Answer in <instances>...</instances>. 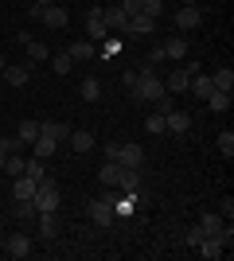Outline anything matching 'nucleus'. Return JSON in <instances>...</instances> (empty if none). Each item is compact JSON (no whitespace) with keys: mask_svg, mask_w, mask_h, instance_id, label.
Instances as JSON below:
<instances>
[{"mask_svg":"<svg viewBox=\"0 0 234 261\" xmlns=\"http://www.w3.org/2000/svg\"><path fill=\"white\" fill-rule=\"evenodd\" d=\"M32 203H35V211H59V203H63V195H59V184L43 175V179L35 184V195H32Z\"/></svg>","mask_w":234,"mask_h":261,"instance_id":"obj_1","label":"nucleus"},{"mask_svg":"<svg viewBox=\"0 0 234 261\" xmlns=\"http://www.w3.org/2000/svg\"><path fill=\"white\" fill-rule=\"evenodd\" d=\"M164 94V78L160 74H145L133 82V101H156Z\"/></svg>","mask_w":234,"mask_h":261,"instance_id":"obj_2","label":"nucleus"},{"mask_svg":"<svg viewBox=\"0 0 234 261\" xmlns=\"http://www.w3.org/2000/svg\"><path fill=\"white\" fill-rule=\"evenodd\" d=\"M156 32V20L152 16H129V23H125V39H148V35Z\"/></svg>","mask_w":234,"mask_h":261,"instance_id":"obj_3","label":"nucleus"},{"mask_svg":"<svg viewBox=\"0 0 234 261\" xmlns=\"http://www.w3.org/2000/svg\"><path fill=\"white\" fill-rule=\"evenodd\" d=\"M160 51H164V59H172V63H184V59H188V35H168L164 43H160Z\"/></svg>","mask_w":234,"mask_h":261,"instance_id":"obj_4","label":"nucleus"},{"mask_svg":"<svg viewBox=\"0 0 234 261\" xmlns=\"http://www.w3.org/2000/svg\"><path fill=\"white\" fill-rule=\"evenodd\" d=\"M4 253H8V257H16V261L32 257V238H28V234H8V242H4Z\"/></svg>","mask_w":234,"mask_h":261,"instance_id":"obj_5","label":"nucleus"},{"mask_svg":"<svg viewBox=\"0 0 234 261\" xmlns=\"http://www.w3.org/2000/svg\"><path fill=\"white\" fill-rule=\"evenodd\" d=\"M0 74H4L8 86H28V78H32V63H8Z\"/></svg>","mask_w":234,"mask_h":261,"instance_id":"obj_6","label":"nucleus"},{"mask_svg":"<svg viewBox=\"0 0 234 261\" xmlns=\"http://www.w3.org/2000/svg\"><path fill=\"white\" fill-rule=\"evenodd\" d=\"M199 23H203L199 4H184V8L176 12V28H179V32H191V28H199Z\"/></svg>","mask_w":234,"mask_h":261,"instance_id":"obj_7","label":"nucleus"},{"mask_svg":"<svg viewBox=\"0 0 234 261\" xmlns=\"http://www.w3.org/2000/svg\"><path fill=\"white\" fill-rule=\"evenodd\" d=\"M106 35H110V28L101 23V8H90L86 12V39L98 43V39H106Z\"/></svg>","mask_w":234,"mask_h":261,"instance_id":"obj_8","label":"nucleus"},{"mask_svg":"<svg viewBox=\"0 0 234 261\" xmlns=\"http://www.w3.org/2000/svg\"><path fill=\"white\" fill-rule=\"evenodd\" d=\"M39 20H43L47 28H67V23H70V12L63 8V4H47V8L39 12Z\"/></svg>","mask_w":234,"mask_h":261,"instance_id":"obj_9","label":"nucleus"},{"mask_svg":"<svg viewBox=\"0 0 234 261\" xmlns=\"http://www.w3.org/2000/svg\"><path fill=\"white\" fill-rule=\"evenodd\" d=\"M101 23H106L110 32H125L129 16H125V8H121V4H110V8H101Z\"/></svg>","mask_w":234,"mask_h":261,"instance_id":"obj_10","label":"nucleus"},{"mask_svg":"<svg viewBox=\"0 0 234 261\" xmlns=\"http://www.w3.org/2000/svg\"><path fill=\"white\" fill-rule=\"evenodd\" d=\"M117 164H121V168H137V172H141V164H145V148H141V144H121Z\"/></svg>","mask_w":234,"mask_h":261,"instance_id":"obj_11","label":"nucleus"},{"mask_svg":"<svg viewBox=\"0 0 234 261\" xmlns=\"http://www.w3.org/2000/svg\"><path fill=\"white\" fill-rule=\"evenodd\" d=\"M164 129L176 133V137H184V133L191 129V113H184V109H172V113H164Z\"/></svg>","mask_w":234,"mask_h":261,"instance_id":"obj_12","label":"nucleus"},{"mask_svg":"<svg viewBox=\"0 0 234 261\" xmlns=\"http://www.w3.org/2000/svg\"><path fill=\"white\" fill-rule=\"evenodd\" d=\"M67 55L74 63H94V59H98V47L90 43V39H74V43L67 47Z\"/></svg>","mask_w":234,"mask_h":261,"instance_id":"obj_13","label":"nucleus"},{"mask_svg":"<svg viewBox=\"0 0 234 261\" xmlns=\"http://www.w3.org/2000/svg\"><path fill=\"white\" fill-rule=\"evenodd\" d=\"M67 141H70V148H74L78 156L94 152V144H98V141H94V133H90V129H74V133H70V137H67Z\"/></svg>","mask_w":234,"mask_h":261,"instance_id":"obj_14","label":"nucleus"},{"mask_svg":"<svg viewBox=\"0 0 234 261\" xmlns=\"http://www.w3.org/2000/svg\"><path fill=\"white\" fill-rule=\"evenodd\" d=\"M188 86H191V74L179 66V70H172V74L164 78V90L168 94H188Z\"/></svg>","mask_w":234,"mask_h":261,"instance_id":"obj_15","label":"nucleus"},{"mask_svg":"<svg viewBox=\"0 0 234 261\" xmlns=\"http://www.w3.org/2000/svg\"><path fill=\"white\" fill-rule=\"evenodd\" d=\"M90 222L106 230L113 222V207H110V203H101V199H94V203H90Z\"/></svg>","mask_w":234,"mask_h":261,"instance_id":"obj_16","label":"nucleus"},{"mask_svg":"<svg viewBox=\"0 0 234 261\" xmlns=\"http://www.w3.org/2000/svg\"><path fill=\"white\" fill-rule=\"evenodd\" d=\"M35 222H39V238H55L59 234V211H39Z\"/></svg>","mask_w":234,"mask_h":261,"instance_id":"obj_17","label":"nucleus"},{"mask_svg":"<svg viewBox=\"0 0 234 261\" xmlns=\"http://www.w3.org/2000/svg\"><path fill=\"white\" fill-rule=\"evenodd\" d=\"M188 90H191V98H195V101H207L215 94V82H211V74H195Z\"/></svg>","mask_w":234,"mask_h":261,"instance_id":"obj_18","label":"nucleus"},{"mask_svg":"<svg viewBox=\"0 0 234 261\" xmlns=\"http://www.w3.org/2000/svg\"><path fill=\"white\" fill-rule=\"evenodd\" d=\"M117 179H121V164H117V160H101L98 184H101V187H117Z\"/></svg>","mask_w":234,"mask_h":261,"instance_id":"obj_19","label":"nucleus"},{"mask_svg":"<svg viewBox=\"0 0 234 261\" xmlns=\"http://www.w3.org/2000/svg\"><path fill=\"white\" fill-rule=\"evenodd\" d=\"M35 195V179L32 175H16L12 179V199H32Z\"/></svg>","mask_w":234,"mask_h":261,"instance_id":"obj_20","label":"nucleus"},{"mask_svg":"<svg viewBox=\"0 0 234 261\" xmlns=\"http://www.w3.org/2000/svg\"><path fill=\"white\" fill-rule=\"evenodd\" d=\"M223 250H226V246H223V238H219V234H207V238H203L199 242V253H203V257H223Z\"/></svg>","mask_w":234,"mask_h":261,"instance_id":"obj_21","label":"nucleus"},{"mask_svg":"<svg viewBox=\"0 0 234 261\" xmlns=\"http://www.w3.org/2000/svg\"><path fill=\"white\" fill-rule=\"evenodd\" d=\"M32 148H35V156L43 160V156H55L59 141H55V137H47V133H39V137H35V141H32Z\"/></svg>","mask_w":234,"mask_h":261,"instance_id":"obj_22","label":"nucleus"},{"mask_svg":"<svg viewBox=\"0 0 234 261\" xmlns=\"http://www.w3.org/2000/svg\"><path fill=\"white\" fill-rule=\"evenodd\" d=\"M117 187H121L125 195H133L137 187H141V172H137V168H121V179H117Z\"/></svg>","mask_w":234,"mask_h":261,"instance_id":"obj_23","label":"nucleus"},{"mask_svg":"<svg viewBox=\"0 0 234 261\" xmlns=\"http://www.w3.org/2000/svg\"><path fill=\"white\" fill-rule=\"evenodd\" d=\"M78 98H82V101H98V98H101V82H98V78H82Z\"/></svg>","mask_w":234,"mask_h":261,"instance_id":"obj_24","label":"nucleus"},{"mask_svg":"<svg viewBox=\"0 0 234 261\" xmlns=\"http://www.w3.org/2000/svg\"><path fill=\"white\" fill-rule=\"evenodd\" d=\"M211 82H215V90H226V94H230L234 90V70L230 66H219V70L211 74Z\"/></svg>","mask_w":234,"mask_h":261,"instance_id":"obj_25","label":"nucleus"},{"mask_svg":"<svg viewBox=\"0 0 234 261\" xmlns=\"http://www.w3.org/2000/svg\"><path fill=\"white\" fill-rule=\"evenodd\" d=\"M39 133L55 137V141H67V137H70V125H63V121H43V125H39Z\"/></svg>","mask_w":234,"mask_h":261,"instance_id":"obj_26","label":"nucleus"},{"mask_svg":"<svg viewBox=\"0 0 234 261\" xmlns=\"http://www.w3.org/2000/svg\"><path fill=\"white\" fill-rule=\"evenodd\" d=\"M230 94H226V90H215L211 98H207V106H211V113H226V109H230Z\"/></svg>","mask_w":234,"mask_h":261,"instance_id":"obj_27","label":"nucleus"},{"mask_svg":"<svg viewBox=\"0 0 234 261\" xmlns=\"http://www.w3.org/2000/svg\"><path fill=\"white\" fill-rule=\"evenodd\" d=\"M70 66H74V59H70L67 51L51 55V70H55V74H70Z\"/></svg>","mask_w":234,"mask_h":261,"instance_id":"obj_28","label":"nucleus"},{"mask_svg":"<svg viewBox=\"0 0 234 261\" xmlns=\"http://www.w3.org/2000/svg\"><path fill=\"white\" fill-rule=\"evenodd\" d=\"M16 137H20L23 144H32L35 137H39V121H20V129H16Z\"/></svg>","mask_w":234,"mask_h":261,"instance_id":"obj_29","label":"nucleus"},{"mask_svg":"<svg viewBox=\"0 0 234 261\" xmlns=\"http://www.w3.org/2000/svg\"><path fill=\"white\" fill-rule=\"evenodd\" d=\"M23 51H28V59H32V63H47V59H51V51H47V43H35V39H32V43H28V47H23Z\"/></svg>","mask_w":234,"mask_h":261,"instance_id":"obj_30","label":"nucleus"},{"mask_svg":"<svg viewBox=\"0 0 234 261\" xmlns=\"http://www.w3.org/2000/svg\"><path fill=\"white\" fill-rule=\"evenodd\" d=\"M199 226H203V234H223V215H203Z\"/></svg>","mask_w":234,"mask_h":261,"instance_id":"obj_31","label":"nucleus"},{"mask_svg":"<svg viewBox=\"0 0 234 261\" xmlns=\"http://www.w3.org/2000/svg\"><path fill=\"white\" fill-rule=\"evenodd\" d=\"M20 148H23V141H20V137H16V133H8V137H0V152H4V156L20 152Z\"/></svg>","mask_w":234,"mask_h":261,"instance_id":"obj_32","label":"nucleus"},{"mask_svg":"<svg viewBox=\"0 0 234 261\" xmlns=\"http://www.w3.org/2000/svg\"><path fill=\"white\" fill-rule=\"evenodd\" d=\"M23 175H32L35 184H39V179H43V160H39V156H35V160H23Z\"/></svg>","mask_w":234,"mask_h":261,"instance_id":"obj_33","label":"nucleus"},{"mask_svg":"<svg viewBox=\"0 0 234 261\" xmlns=\"http://www.w3.org/2000/svg\"><path fill=\"white\" fill-rule=\"evenodd\" d=\"M4 172H8L12 179H16V175H23V156H16V152L4 156Z\"/></svg>","mask_w":234,"mask_h":261,"instance_id":"obj_34","label":"nucleus"},{"mask_svg":"<svg viewBox=\"0 0 234 261\" xmlns=\"http://www.w3.org/2000/svg\"><path fill=\"white\" fill-rule=\"evenodd\" d=\"M39 211H35L32 199H16V218H35Z\"/></svg>","mask_w":234,"mask_h":261,"instance_id":"obj_35","label":"nucleus"},{"mask_svg":"<svg viewBox=\"0 0 234 261\" xmlns=\"http://www.w3.org/2000/svg\"><path fill=\"white\" fill-rule=\"evenodd\" d=\"M219 152H223L226 160H234V133H230V129H226L223 137H219Z\"/></svg>","mask_w":234,"mask_h":261,"instance_id":"obj_36","label":"nucleus"},{"mask_svg":"<svg viewBox=\"0 0 234 261\" xmlns=\"http://www.w3.org/2000/svg\"><path fill=\"white\" fill-rule=\"evenodd\" d=\"M160 12H164V4H160V0H145V4H141V16H152V20H160Z\"/></svg>","mask_w":234,"mask_h":261,"instance_id":"obj_37","label":"nucleus"},{"mask_svg":"<svg viewBox=\"0 0 234 261\" xmlns=\"http://www.w3.org/2000/svg\"><path fill=\"white\" fill-rule=\"evenodd\" d=\"M152 106H156V113H172V109H176V106H172V94H168V90L152 101Z\"/></svg>","mask_w":234,"mask_h":261,"instance_id":"obj_38","label":"nucleus"},{"mask_svg":"<svg viewBox=\"0 0 234 261\" xmlns=\"http://www.w3.org/2000/svg\"><path fill=\"white\" fill-rule=\"evenodd\" d=\"M203 238H207V234H203V226H191V230H188V246H191V250H199Z\"/></svg>","mask_w":234,"mask_h":261,"instance_id":"obj_39","label":"nucleus"},{"mask_svg":"<svg viewBox=\"0 0 234 261\" xmlns=\"http://www.w3.org/2000/svg\"><path fill=\"white\" fill-rule=\"evenodd\" d=\"M145 129L148 133H164V113H152V117L145 121Z\"/></svg>","mask_w":234,"mask_h":261,"instance_id":"obj_40","label":"nucleus"},{"mask_svg":"<svg viewBox=\"0 0 234 261\" xmlns=\"http://www.w3.org/2000/svg\"><path fill=\"white\" fill-rule=\"evenodd\" d=\"M141 4H145V0H121L125 16H141Z\"/></svg>","mask_w":234,"mask_h":261,"instance_id":"obj_41","label":"nucleus"},{"mask_svg":"<svg viewBox=\"0 0 234 261\" xmlns=\"http://www.w3.org/2000/svg\"><path fill=\"white\" fill-rule=\"evenodd\" d=\"M117 152H121V141H110L106 148H101V156H106V160H117Z\"/></svg>","mask_w":234,"mask_h":261,"instance_id":"obj_42","label":"nucleus"},{"mask_svg":"<svg viewBox=\"0 0 234 261\" xmlns=\"http://www.w3.org/2000/svg\"><path fill=\"white\" fill-rule=\"evenodd\" d=\"M35 4H39V8H47V4H55V0H35Z\"/></svg>","mask_w":234,"mask_h":261,"instance_id":"obj_43","label":"nucleus"},{"mask_svg":"<svg viewBox=\"0 0 234 261\" xmlns=\"http://www.w3.org/2000/svg\"><path fill=\"white\" fill-rule=\"evenodd\" d=\"M4 66H8V59H4V55H0V70H4Z\"/></svg>","mask_w":234,"mask_h":261,"instance_id":"obj_44","label":"nucleus"},{"mask_svg":"<svg viewBox=\"0 0 234 261\" xmlns=\"http://www.w3.org/2000/svg\"><path fill=\"white\" fill-rule=\"evenodd\" d=\"M0 172H4V152H0Z\"/></svg>","mask_w":234,"mask_h":261,"instance_id":"obj_45","label":"nucleus"},{"mask_svg":"<svg viewBox=\"0 0 234 261\" xmlns=\"http://www.w3.org/2000/svg\"><path fill=\"white\" fill-rule=\"evenodd\" d=\"M184 4H195V0H184Z\"/></svg>","mask_w":234,"mask_h":261,"instance_id":"obj_46","label":"nucleus"}]
</instances>
